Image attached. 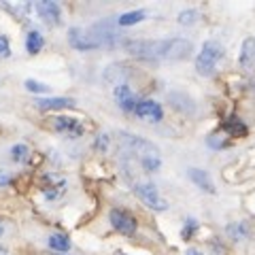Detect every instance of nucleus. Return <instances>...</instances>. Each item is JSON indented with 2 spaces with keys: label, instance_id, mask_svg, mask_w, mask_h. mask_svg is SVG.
Instances as JSON below:
<instances>
[{
  "label": "nucleus",
  "instance_id": "nucleus-12",
  "mask_svg": "<svg viewBox=\"0 0 255 255\" xmlns=\"http://www.w3.org/2000/svg\"><path fill=\"white\" fill-rule=\"evenodd\" d=\"M128 77H130V70H126L124 64H111V66L105 70V75H102L105 83L113 85V90L119 87V85H126Z\"/></svg>",
  "mask_w": 255,
  "mask_h": 255
},
{
  "label": "nucleus",
  "instance_id": "nucleus-2",
  "mask_svg": "<svg viewBox=\"0 0 255 255\" xmlns=\"http://www.w3.org/2000/svg\"><path fill=\"white\" fill-rule=\"evenodd\" d=\"M221 58H223V47L217 41H206L202 45L200 53H198V58H196V70L204 77L211 75L213 70L217 68Z\"/></svg>",
  "mask_w": 255,
  "mask_h": 255
},
{
  "label": "nucleus",
  "instance_id": "nucleus-9",
  "mask_svg": "<svg viewBox=\"0 0 255 255\" xmlns=\"http://www.w3.org/2000/svg\"><path fill=\"white\" fill-rule=\"evenodd\" d=\"M68 43H70V47H75L77 51H90V49H96V47H98L90 32H85L81 28L68 30Z\"/></svg>",
  "mask_w": 255,
  "mask_h": 255
},
{
  "label": "nucleus",
  "instance_id": "nucleus-3",
  "mask_svg": "<svg viewBox=\"0 0 255 255\" xmlns=\"http://www.w3.org/2000/svg\"><path fill=\"white\" fill-rule=\"evenodd\" d=\"M132 191H134V196H136L145 206H149L151 211H166L168 209V202L159 196V191L153 183H134Z\"/></svg>",
  "mask_w": 255,
  "mask_h": 255
},
{
  "label": "nucleus",
  "instance_id": "nucleus-28",
  "mask_svg": "<svg viewBox=\"0 0 255 255\" xmlns=\"http://www.w3.org/2000/svg\"><path fill=\"white\" fill-rule=\"evenodd\" d=\"M109 142H111L109 134H100V136L96 138V149H98V151H107L109 149Z\"/></svg>",
  "mask_w": 255,
  "mask_h": 255
},
{
  "label": "nucleus",
  "instance_id": "nucleus-11",
  "mask_svg": "<svg viewBox=\"0 0 255 255\" xmlns=\"http://www.w3.org/2000/svg\"><path fill=\"white\" fill-rule=\"evenodd\" d=\"M36 13L45 23L49 26H58L60 19H62V9L58 2H51V0H43V2H36Z\"/></svg>",
  "mask_w": 255,
  "mask_h": 255
},
{
  "label": "nucleus",
  "instance_id": "nucleus-17",
  "mask_svg": "<svg viewBox=\"0 0 255 255\" xmlns=\"http://www.w3.org/2000/svg\"><path fill=\"white\" fill-rule=\"evenodd\" d=\"M43 45H45V38H43L41 32H38V30H32V32H28V36H26V51H28L30 55L41 53Z\"/></svg>",
  "mask_w": 255,
  "mask_h": 255
},
{
  "label": "nucleus",
  "instance_id": "nucleus-24",
  "mask_svg": "<svg viewBox=\"0 0 255 255\" xmlns=\"http://www.w3.org/2000/svg\"><path fill=\"white\" fill-rule=\"evenodd\" d=\"M196 19H198V11H194V9H187V11L179 13V23H183V26H191Z\"/></svg>",
  "mask_w": 255,
  "mask_h": 255
},
{
  "label": "nucleus",
  "instance_id": "nucleus-20",
  "mask_svg": "<svg viewBox=\"0 0 255 255\" xmlns=\"http://www.w3.org/2000/svg\"><path fill=\"white\" fill-rule=\"evenodd\" d=\"M0 6L6 9L9 13H13V15H17V17H28V15L32 13V4L30 2H19V4H4V2H0Z\"/></svg>",
  "mask_w": 255,
  "mask_h": 255
},
{
  "label": "nucleus",
  "instance_id": "nucleus-18",
  "mask_svg": "<svg viewBox=\"0 0 255 255\" xmlns=\"http://www.w3.org/2000/svg\"><path fill=\"white\" fill-rule=\"evenodd\" d=\"M147 11L145 9H138V11H130V13H124L122 17L117 19V23L122 28H126V26H134V23H140L142 19H147Z\"/></svg>",
  "mask_w": 255,
  "mask_h": 255
},
{
  "label": "nucleus",
  "instance_id": "nucleus-34",
  "mask_svg": "<svg viewBox=\"0 0 255 255\" xmlns=\"http://www.w3.org/2000/svg\"><path fill=\"white\" fill-rule=\"evenodd\" d=\"M119 255H124V253H119Z\"/></svg>",
  "mask_w": 255,
  "mask_h": 255
},
{
  "label": "nucleus",
  "instance_id": "nucleus-32",
  "mask_svg": "<svg viewBox=\"0 0 255 255\" xmlns=\"http://www.w3.org/2000/svg\"><path fill=\"white\" fill-rule=\"evenodd\" d=\"M0 255H6V251L2 249V247H0Z\"/></svg>",
  "mask_w": 255,
  "mask_h": 255
},
{
  "label": "nucleus",
  "instance_id": "nucleus-16",
  "mask_svg": "<svg viewBox=\"0 0 255 255\" xmlns=\"http://www.w3.org/2000/svg\"><path fill=\"white\" fill-rule=\"evenodd\" d=\"M241 66L243 68H251L255 66V38H247L241 47Z\"/></svg>",
  "mask_w": 255,
  "mask_h": 255
},
{
  "label": "nucleus",
  "instance_id": "nucleus-13",
  "mask_svg": "<svg viewBox=\"0 0 255 255\" xmlns=\"http://www.w3.org/2000/svg\"><path fill=\"white\" fill-rule=\"evenodd\" d=\"M45 185H43V194L47 200H58V198L66 191V179L62 177H53V174H47L45 177Z\"/></svg>",
  "mask_w": 255,
  "mask_h": 255
},
{
  "label": "nucleus",
  "instance_id": "nucleus-7",
  "mask_svg": "<svg viewBox=\"0 0 255 255\" xmlns=\"http://www.w3.org/2000/svg\"><path fill=\"white\" fill-rule=\"evenodd\" d=\"M134 113H136L140 119H145V122H151V124L162 122V117H164L162 105L155 100H140L136 105V109H134Z\"/></svg>",
  "mask_w": 255,
  "mask_h": 255
},
{
  "label": "nucleus",
  "instance_id": "nucleus-8",
  "mask_svg": "<svg viewBox=\"0 0 255 255\" xmlns=\"http://www.w3.org/2000/svg\"><path fill=\"white\" fill-rule=\"evenodd\" d=\"M53 128L60 134L70 136V138H79V136H83V132H85L83 124L79 122V119H73V117H55L53 119Z\"/></svg>",
  "mask_w": 255,
  "mask_h": 255
},
{
  "label": "nucleus",
  "instance_id": "nucleus-22",
  "mask_svg": "<svg viewBox=\"0 0 255 255\" xmlns=\"http://www.w3.org/2000/svg\"><path fill=\"white\" fill-rule=\"evenodd\" d=\"M26 90L32 92V94H49L51 92V87L47 85V83H41V81H34V79H26Z\"/></svg>",
  "mask_w": 255,
  "mask_h": 255
},
{
  "label": "nucleus",
  "instance_id": "nucleus-29",
  "mask_svg": "<svg viewBox=\"0 0 255 255\" xmlns=\"http://www.w3.org/2000/svg\"><path fill=\"white\" fill-rule=\"evenodd\" d=\"M9 183H11V174L6 172V170H2V168H0V187L9 185Z\"/></svg>",
  "mask_w": 255,
  "mask_h": 255
},
{
  "label": "nucleus",
  "instance_id": "nucleus-33",
  "mask_svg": "<svg viewBox=\"0 0 255 255\" xmlns=\"http://www.w3.org/2000/svg\"><path fill=\"white\" fill-rule=\"evenodd\" d=\"M55 255H60V253H55Z\"/></svg>",
  "mask_w": 255,
  "mask_h": 255
},
{
  "label": "nucleus",
  "instance_id": "nucleus-14",
  "mask_svg": "<svg viewBox=\"0 0 255 255\" xmlns=\"http://www.w3.org/2000/svg\"><path fill=\"white\" fill-rule=\"evenodd\" d=\"M189 179L194 181V185H198L202 191H206V194H215V185L213 181L209 177V172L206 170H200V168H189Z\"/></svg>",
  "mask_w": 255,
  "mask_h": 255
},
{
  "label": "nucleus",
  "instance_id": "nucleus-6",
  "mask_svg": "<svg viewBox=\"0 0 255 255\" xmlns=\"http://www.w3.org/2000/svg\"><path fill=\"white\" fill-rule=\"evenodd\" d=\"M194 51V45H191L187 38H166V55L164 60H185Z\"/></svg>",
  "mask_w": 255,
  "mask_h": 255
},
{
  "label": "nucleus",
  "instance_id": "nucleus-26",
  "mask_svg": "<svg viewBox=\"0 0 255 255\" xmlns=\"http://www.w3.org/2000/svg\"><path fill=\"white\" fill-rule=\"evenodd\" d=\"M11 55V45H9V38L4 34H0V58H9Z\"/></svg>",
  "mask_w": 255,
  "mask_h": 255
},
{
  "label": "nucleus",
  "instance_id": "nucleus-30",
  "mask_svg": "<svg viewBox=\"0 0 255 255\" xmlns=\"http://www.w3.org/2000/svg\"><path fill=\"white\" fill-rule=\"evenodd\" d=\"M185 255H202V253L198 251V249H187V251H185Z\"/></svg>",
  "mask_w": 255,
  "mask_h": 255
},
{
  "label": "nucleus",
  "instance_id": "nucleus-27",
  "mask_svg": "<svg viewBox=\"0 0 255 255\" xmlns=\"http://www.w3.org/2000/svg\"><path fill=\"white\" fill-rule=\"evenodd\" d=\"M228 232L232 234L234 238H243V236H247V228L243 226V223H238V226H230Z\"/></svg>",
  "mask_w": 255,
  "mask_h": 255
},
{
  "label": "nucleus",
  "instance_id": "nucleus-19",
  "mask_svg": "<svg viewBox=\"0 0 255 255\" xmlns=\"http://www.w3.org/2000/svg\"><path fill=\"white\" fill-rule=\"evenodd\" d=\"M47 245H49V249L58 251L60 255H64L70 249V241H68V236H64V234H51L49 241H47Z\"/></svg>",
  "mask_w": 255,
  "mask_h": 255
},
{
  "label": "nucleus",
  "instance_id": "nucleus-10",
  "mask_svg": "<svg viewBox=\"0 0 255 255\" xmlns=\"http://www.w3.org/2000/svg\"><path fill=\"white\" fill-rule=\"evenodd\" d=\"M113 96H115L117 107L122 109V111H126V113H132V111L136 109V105H138L136 96H134L132 87L128 85V83H126V85H119V87H115V90H113Z\"/></svg>",
  "mask_w": 255,
  "mask_h": 255
},
{
  "label": "nucleus",
  "instance_id": "nucleus-15",
  "mask_svg": "<svg viewBox=\"0 0 255 255\" xmlns=\"http://www.w3.org/2000/svg\"><path fill=\"white\" fill-rule=\"evenodd\" d=\"M36 107L41 111H58V109H73L75 100L73 98H41L36 100Z\"/></svg>",
  "mask_w": 255,
  "mask_h": 255
},
{
  "label": "nucleus",
  "instance_id": "nucleus-4",
  "mask_svg": "<svg viewBox=\"0 0 255 255\" xmlns=\"http://www.w3.org/2000/svg\"><path fill=\"white\" fill-rule=\"evenodd\" d=\"M126 49L136 58H164L166 38H162V41H128Z\"/></svg>",
  "mask_w": 255,
  "mask_h": 255
},
{
  "label": "nucleus",
  "instance_id": "nucleus-31",
  "mask_svg": "<svg viewBox=\"0 0 255 255\" xmlns=\"http://www.w3.org/2000/svg\"><path fill=\"white\" fill-rule=\"evenodd\" d=\"M4 234V226H2V221H0V236Z\"/></svg>",
  "mask_w": 255,
  "mask_h": 255
},
{
  "label": "nucleus",
  "instance_id": "nucleus-23",
  "mask_svg": "<svg viewBox=\"0 0 255 255\" xmlns=\"http://www.w3.org/2000/svg\"><path fill=\"white\" fill-rule=\"evenodd\" d=\"M28 157H30V149L26 145H15L11 149V159L13 162H26Z\"/></svg>",
  "mask_w": 255,
  "mask_h": 255
},
{
  "label": "nucleus",
  "instance_id": "nucleus-25",
  "mask_svg": "<svg viewBox=\"0 0 255 255\" xmlns=\"http://www.w3.org/2000/svg\"><path fill=\"white\" fill-rule=\"evenodd\" d=\"M196 230H198V221H196V219H187L185 228H183V238H185V241H189L191 234H194Z\"/></svg>",
  "mask_w": 255,
  "mask_h": 255
},
{
  "label": "nucleus",
  "instance_id": "nucleus-1",
  "mask_svg": "<svg viewBox=\"0 0 255 255\" xmlns=\"http://www.w3.org/2000/svg\"><path fill=\"white\" fill-rule=\"evenodd\" d=\"M119 151H122V162L126 166V170L130 168L132 162H136L145 172H157L162 166V155L159 149L140 136H128L124 134V138L119 140Z\"/></svg>",
  "mask_w": 255,
  "mask_h": 255
},
{
  "label": "nucleus",
  "instance_id": "nucleus-5",
  "mask_svg": "<svg viewBox=\"0 0 255 255\" xmlns=\"http://www.w3.org/2000/svg\"><path fill=\"white\" fill-rule=\"evenodd\" d=\"M109 219H111V226H113L119 234L132 236L136 232V219L124 209H113L109 213Z\"/></svg>",
  "mask_w": 255,
  "mask_h": 255
},
{
  "label": "nucleus",
  "instance_id": "nucleus-21",
  "mask_svg": "<svg viewBox=\"0 0 255 255\" xmlns=\"http://www.w3.org/2000/svg\"><path fill=\"white\" fill-rule=\"evenodd\" d=\"M223 128L232 134V136L236 138V136H243V134H247V126L243 124V122H238L236 117H232V119H228L226 124H223Z\"/></svg>",
  "mask_w": 255,
  "mask_h": 255
}]
</instances>
